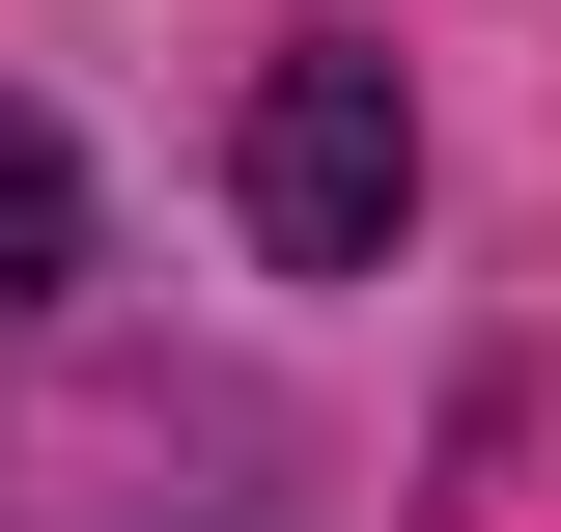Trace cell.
Returning a JSON list of instances; mask_svg holds the SVG:
<instances>
[{
    "label": "cell",
    "instance_id": "cell-1",
    "mask_svg": "<svg viewBox=\"0 0 561 532\" xmlns=\"http://www.w3.org/2000/svg\"><path fill=\"white\" fill-rule=\"evenodd\" d=\"M393 224H421V84L365 57V28L253 57V253L280 280H393Z\"/></svg>",
    "mask_w": 561,
    "mask_h": 532
},
{
    "label": "cell",
    "instance_id": "cell-2",
    "mask_svg": "<svg viewBox=\"0 0 561 532\" xmlns=\"http://www.w3.org/2000/svg\"><path fill=\"white\" fill-rule=\"evenodd\" d=\"M57 224H84V197H57V140L0 113V280H57Z\"/></svg>",
    "mask_w": 561,
    "mask_h": 532
}]
</instances>
